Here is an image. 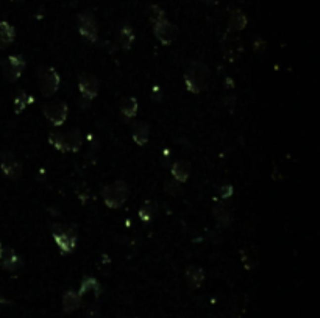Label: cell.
Masks as SVG:
<instances>
[{
  "label": "cell",
  "instance_id": "obj_1",
  "mask_svg": "<svg viewBox=\"0 0 320 318\" xmlns=\"http://www.w3.org/2000/svg\"><path fill=\"white\" fill-rule=\"evenodd\" d=\"M208 77H209V69L206 64H203L202 61L191 63L184 72L186 89L192 94L203 92L208 86Z\"/></svg>",
  "mask_w": 320,
  "mask_h": 318
},
{
  "label": "cell",
  "instance_id": "obj_2",
  "mask_svg": "<svg viewBox=\"0 0 320 318\" xmlns=\"http://www.w3.org/2000/svg\"><path fill=\"white\" fill-rule=\"evenodd\" d=\"M48 142L59 152H78L83 145V133L78 128H72L69 131H52Z\"/></svg>",
  "mask_w": 320,
  "mask_h": 318
},
{
  "label": "cell",
  "instance_id": "obj_3",
  "mask_svg": "<svg viewBox=\"0 0 320 318\" xmlns=\"http://www.w3.org/2000/svg\"><path fill=\"white\" fill-rule=\"evenodd\" d=\"M128 197V186L125 181H114L111 184H106L102 189V198L103 203L109 207V209H119Z\"/></svg>",
  "mask_w": 320,
  "mask_h": 318
},
{
  "label": "cell",
  "instance_id": "obj_4",
  "mask_svg": "<svg viewBox=\"0 0 320 318\" xmlns=\"http://www.w3.org/2000/svg\"><path fill=\"white\" fill-rule=\"evenodd\" d=\"M52 236L53 240L61 250V253H72L77 246V231L71 226L66 225H53L52 226Z\"/></svg>",
  "mask_w": 320,
  "mask_h": 318
},
{
  "label": "cell",
  "instance_id": "obj_5",
  "mask_svg": "<svg viewBox=\"0 0 320 318\" xmlns=\"http://www.w3.org/2000/svg\"><path fill=\"white\" fill-rule=\"evenodd\" d=\"M38 83L44 97H52L59 89V75L53 67L41 66L38 67Z\"/></svg>",
  "mask_w": 320,
  "mask_h": 318
},
{
  "label": "cell",
  "instance_id": "obj_6",
  "mask_svg": "<svg viewBox=\"0 0 320 318\" xmlns=\"http://www.w3.org/2000/svg\"><path fill=\"white\" fill-rule=\"evenodd\" d=\"M77 27L78 32L82 35L86 41L95 44L98 41V24L95 21V17L92 16V13L85 11L80 13L77 17Z\"/></svg>",
  "mask_w": 320,
  "mask_h": 318
},
{
  "label": "cell",
  "instance_id": "obj_7",
  "mask_svg": "<svg viewBox=\"0 0 320 318\" xmlns=\"http://www.w3.org/2000/svg\"><path fill=\"white\" fill-rule=\"evenodd\" d=\"M25 59L19 55H11L8 56L5 61L2 63V71H3V75L5 78L8 80L9 83H14L16 80L22 75V72L25 71Z\"/></svg>",
  "mask_w": 320,
  "mask_h": 318
},
{
  "label": "cell",
  "instance_id": "obj_8",
  "mask_svg": "<svg viewBox=\"0 0 320 318\" xmlns=\"http://www.w3.org/2000/svg\"><path fill=\"white\" fill-rule=\"evenodd\" d=\"M78 91L80 95L88 98V100H94V98L98 95L100 91V81L98 78L94 77L92 74L83 72L78 75Z\"/></svg>",
  "mask_w": 320,
  "mask_h": 318
},
{
  "label": "cell",
  "instance_id": "obj_9",
  "mask_svg": "<svg viewBox=\"0 0 320 318\" xmlns=\"http://www.w3.org/2000/svg\"><path fill=\"white\" fill-rule=\"evenodd\" d=\"M43 113H44L47 120L52 125L61 126L66 122V119H67L69 108H67V105L64 102H53V103L44 105Z\"/></svg>",
  "mask_w": 320,
  "mask_h": 318
},
{
  "label": "cell",
  "instance_id": "obj_10",
  "mask_svg": "<svg viewBox=\"0 0 320 318\" xmlns=\"http://www.w3.org/2000/svg\"><path fill=\"white\" fill-rule=\"evenodd\" d=\"M0 168H2V172L8 178H11V180H17V178H21V175H22L21 162H19L16 156L9 152L0 153Z\"/></svg>",
  "mask_w": 320,
  "mask_h": 318
},
{
  "label": "cell",
  "instance_id": "obj_11",
  "mask_svg": "<svg viewBox=\"0 0 320 318\" xmlns=\"http://www.w3.org/2000/svg\"><path fill=\"white\" fill-rule=\"evenodd\" d=\"M153 32H155V36H156L158 41L164 45L172 44L177 38V27L169 22L167 19H164V21H161V22L153 24Z\"/></svg>",
  "mask_w": 320,
  "mask_h": 318
},
{
  "label": "cell",
  "instance_id": "obj_12",
  "mask_svg": "<svg viewBox=\"0 0 320 318\" xmlns=\"http://www.w3.org/2000/svg\"><path fill=\"white\" fill-rule=\"evenodd\" d=\"M0 264L5 268V270H9V272H16L19 267L22 265V261L21 257L16 254L14 250L8 246H3L0 243Z\"/></svg>",
  "mask_w": 320,
  "mask_h": 318
},
{
  "label": "cell",
  "instance_id": "obj_13",
  "mask_svg": "<svg viewBox=\"0 0 320 318\" xmlns=\"http://www.w3.org/2000/svg\"><path fill=\"white\" fill-rule=\"evenodd\" d=\"M222 48H224V55L228 61H236L237 55L242 52V44L239 38H224L222 42Z\"/></svg>",
  "mask_w": 320,
  "mask_h": 318
},
{
  "label": "cell",
  "instance_id": "obj_14",
  "mask_svg": "<svg viewBox=\"0 0 320 318\" xmlns=\"http://www.w3.org/2000/svg\"><path fill=\"white\" fill-rule=\"evenodd\" d=\"M247 27V16L244 14L242 9H233L228 19V32H241Z\"/></svg>",
  "mask_w": 320,
  "mask_h": 318
},
{
  "label": "cell",
  "instance_id": "obj_15",
  "mask_svg": "<svg viewBox=\"0 0 320 318\" xmlns=\"http://www.w3.org/2000/svg\"><path fill=\"white\" fill-rule=\"evenodd\" d=\"M16 38V30L11 24H8L6 21H0V50H5V48L13 44Z\"/></svg>",
  "mask_w": 320,
  "mask_h": 318
},
{
  "label": "cell",
  "instance_id": "obj_16",
  "mask_svg": "<svg viewBox=\"0 0 320 318\" xmlns=\"http://www.w3.org/2000/svg\"><path fill=\"white\" fill-rule=\"evenodd\" d=\"M186 279H187V284L191 285L192 289H198L205 281V273L200 267L189 265L186 268Z\"/></svg>",
  "mask_w": 320,
  "mask_h": 318
},
{
  "label": "cell",
  "instance_id": "obj_17",
  "mask_svg": "<svg viewBox=\"0 0 320 318\" xmlns=\"http://www.w3.org/2000/svg\"><path fill=\"white\" fill-rule=\"evenodd\" d=\"M132 137L137 145H145L150 137V126L144 122H137L133 125Z\"/></svg>",
  "mask_w": 320,
  "mask_h": 318
},
{
  "label": "cell",
  "instance_id": "obj_18",
  "mask_svg": "<svg viewBox=\"0 0 320 318\" xmlns=\"http://www.w3.org/2000/svg\"><path fill=\"white\" fill-rule=\"evenodd\" d=\"M135 41V33H133V28L130 27L128 24L122 25L121 30H119V35H117V42L121 45L124 50H130L133 45Z\"/></svg>",
  "mask_w": 320,
  "mask_h": 318
},
{
  "label": "cell",
  "instance_id": "obj_19",
  "mask_svg": "<svg viewBox=\"0 0 320 318\" xmlns=\"http://www.w3.org/2000/svg\"><path fill=\"white\" fill-rule=\"evenodd\" d=\"M80 306H82V296H80L78 292L69 290V292L64 293V296H63V309H64V312L71 314V312L77 311Z\"/></svg>",
  "mask_w": 320,
  "mask_h": 318
},
{
  "label": "cell",
  "instance_id": "obj_20",
  "mask_svg": "<svg viewBox=\"0 0 320 318\" xmlns=\"http://www.w3.org/2000/svg\"><path fill=\"white\" fill-rule=\"evenodd\" d=\"M213 215H214V218H216V222H217L219 225H221V226H224V228L231 223V218H233L231 211L228 209V206H225V204H222V203H217V204L214 206Z\"/></svg>",
  "mask_w": 320,
  "mask_h": 318
},
{
  "label": "cell",
  "instance_id": "obj_21",
  "mask_svg": "<svg viewBox=\"0 0 320 318\" xmlns=\"http://www.w3.org/2000/svg\"><path fill=\"white\" fill-rule=\"evenodd\" d=\"M189 175H191V165H189L186 161H177L172 165V176L177 183L187 181Z\"/></svg>",
  "mask_w": 320,
  "mask_h": 318
},
{
  "label": "cell",
  "instance_id": "obj_22",
  "mask_svg": "<svg viewBox=\"0 0 320 318\" xmlns=\"http://www.w3.org/2000/svg\"><path fill=\"white\" fill-rule=\"evenodd\" d=\"M137 109H139V103L135 97H125L121 102V113L127 120L133 119L137 114Z\"/></svg>",
  "mask_w": 320,
  "mask_h": 318
},
{
  "label": "cell",
  "instance_id": "obj_23",
  "mask_svg": "<svg viewBox=\"0 0 320 318\" xmlns=\"http://www.w3.org/2000/svg\"><path fill=\"white\" fill-rule=\"evenodd\" d=\"M100 292H102V287H100V284H98V281L95 279V278H91V276L86 278V279H83L82 287H80V290H78V293L82 298L85 295H88V293H92V295L98 296Z\"/></svg>",
  "mask_w": 320,
  "mask_h": 318
},
{
  "label": "cell",
  "instance_id": "obj_24",
  "mask_svg": "<svg viewBox=\"0 0 320 318\" xmlns=\"http://www.w3.org/2000/svg\"><path fill=\"white\" fill-rule=\"evenodd\" d=\"M242 254V264L247 270H253V268L258 265V253L253 246H247L241 251Z\"/></svg>",
  "mask_w": 320,
  "mask_h": 318
},
{
  "label": "cell",
  "instance_id": "obj_25",
  "mask_svg": "<svg viewBox=\"0 0 320 318\" xmlns=\"http://www.w3.org/2000/svg\"><path fill=\"white\" fill-rule=\"evenodd\" d=\"M33 102V97H30L27 92H24V91H21L17 94V97H16V100H14V111L19 114V113H22L24 109L27 108V105L28 103H32Z\"/></svg>",
  "mask_w": 320,
  "mask_h": 318
},
{
  "label": "cell",
  "instance_id": "obj_26",
  "mask_svg": "<svg viewBox=\"0 0 320 318\" xmlns=\"http://www.w3.org/2000/svg\"><path fill=\"white\" fill-rule=\"evenodd\" d=\"M155 214H156V204L155 203H145L141 206V209H139V217H141L142 222H150Z\"/></svg>",
  "mask_w": 320,
  "mask_h": 318
},
{
  "label": "cell",
  "instance_id": "obj_27",
  "mask_svg": "<svg viewBox=\"0 0 320 318\" xmlns=\"http://www.w3.org/2000/svg\"><path fill=\"white\" fill-rule=\"evenodd\" d=\"M148 17H150V21H152V24L161 22V21H164V19H167L164 9L159 8L158 5H152L148 8Z\"/></svg>",
  "mask_w": 320,
  "mask_h": 318
},
{
  "label": "cell",
  "instance_id": "obj_28",
  "mask_svg": "<svg viewBox=\"0 0 320 318\" xmlns=\"http://www.w3.org/2000/svg\"><path fill=\"white\" fill-rule=\"evenodd\" d=\"M164 189H166V192L167 194H171V195H177L180 192V183H177L175 180L171 181V180H167L166 184H164Z\"/></svg>",
  "mask_w": 320,
  "mask_h": 318
},
{
  "label": "cell",
  "instance_id": "obj_29",
  "mask_svg": "<svg viewBox=\"0 0 320 318\" xmlns=\"http://www.w3.org/2000/svg\"><path fill=\"white\" fill-rule=\"evenodd\" d=\"M233 186L231 184H222L221 187H219V195H221V198H229L233 195Z\"/></svg>",
  "mask_w": 320,
  "mask_h": 318
},
{
  "label": "cell",
  "instance_id": "obj_30",
  "mask_svg": "<svg viewBox=\"0 0 320 318\" xmlns=\"http://www.w3.org/2000/svg\"><path fill=\"white\" fill-rule=\"evenodd\" d=\"M153 98L155 100H161V89H159L158 86L153 87Z\"/></svg>",
  "mask_w": 320,
  "mask_h": 318
},
{
  "label": "cell",
  "instance_id": "obj_31",
  "mask_svg": "<svg viewBox=\"0 0 320 318\" xmlns=\"http://www.w3.org/2000/svg\"><path fill=\"white\" fill-rule=\"evenodd\" d=\"M202 2H205V3H213L214 0H202Z\"/></svg>",
  "mask_w": 320,
  "mask_h": 318
},
{
  "label": "cell",
  "instance_id": "obj_32",
  "mask_svg": "<svg viewBox=\"0 0 320 318\" xmlns=\"http://www.w3.org/2000/svg\"><path fill=\"white\" fill-rule=\"evenodd\" d=\"M135 318H136V317H135Z\"/></svg>",
  "mask_w": 320,
  "mask_h": 318
}]
</instances>
